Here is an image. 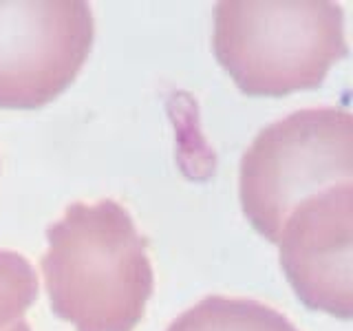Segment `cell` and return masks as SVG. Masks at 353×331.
I'll return each mask as SVG.
<instances>
[{"label": "cell", "mask_w": 353, "mask_h": 331, "mask_svg": "<svg viewBox=\"0 0 353 331\" xmlns=\"http://www.w3.org/2000/svg\"><path fill=\"white\" fill-rule=\"evenodd\" d=\"M93 38L82 0H0V108L53 102L82 71Z\"/></svg>", "instance_id": "obj_4"}, {"label": "cell", "mask_w": 353, "mask_h": 331, "mask_svg": "<svg viewBox=\"0 0 353 331\" xmlns=\"http://www.w3.org/2000/svg\"><path fill=\"white\" fill-rule=\"evenodd\" d=\"M42 276L55 316L75 331H135L152 296L148 241L128 210L77 201L47 230Z\"/></svg>", "instance_id": "obj_1"}, {"label": "cell", "mask_w": 353, "mask_h": 331, "mask_svg": "<svg viewBox=\"0 0 353 331\" xmlns=\"http://www.w3.org/2000/svg\"><path fill=\"white\" fill-rule=\"evenodd\" d=\"M165 331H298L290 318L252 298L208 296Z\"/></svg>", "instance_id": "obj_6"}, {"label": "cell", "mask_w": 353, "mask_h": 331, "mask_svg": "<svg viewBox=\"0 0 353 331\" xmlns=\"http://www.w3.org/2000/svg\"><path fill=\"white\" fill-rule=\"evenodd\" d=\"M281 265L301 303L349 320L353 312V183L307 197L279 234Z\"/></svg>", "instance_id": "obj_5"}, {"label": "cell", "mask_w": 353, "mask_h": 331, "mask_svg": "<svg viewBox=\"0 0 353 331\" xmlns=\"http://www.w3.org/2000/svg\"><path fill=\"white\" fill-rule=\"evenodd\" d=\"M212 49L243 93L285 97L318 88L347 55L345 14L329 0H223Z\"/></svg>", "instance_id": "obj_2"}, {"label": "cell", "mask_w": 353, "mask_h": 331, "mask_svg": "<svg viewBox=\"0 0 353 331\" xmlns=\"http://www.w3.org/2000/svg\"><path fill=\"white\" fill-rule=\"evenodd\" d=\"M353 119L345 108H303L265 126L243 152L241 208L276 243L285 219L307 197L353 183Z\"/></svg>", "instance_id": "obj_3"}, {"label": "cell", "mask_w": 353, "mask_h": 331, "mask_svg": "<svg viewBox=\"0 0 353 331\" xmlns=\"http://www.w3.org/2000/svg\"><path fill=\"white\" fill-rule=\"evenodd\" d=\"M38 298V276L18 252L0 250V331H31L27 309Z\"/></svg>", "instance_id": "obj_7"}]
</instances>
